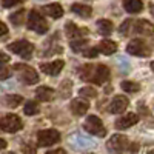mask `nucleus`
<instances>
[{"mask_svg": "<svg viewBox=\"0 0 154 154\" xmlns=\"http://www.w3.org/2000/svg\"><path fill=\"white\" fill-rule=\"evenodd\" d=\"M109 68L105 65H83L79 68V77L85 82H93L96 85H103L109 80Z\"/></svg>", "mask_w": 154, "mask_h": 154, "instance_id": "f257e3e1", "label": "nucleus"}, {"mask_svg": "<svg viewBox=\"0 0 154 154\" xmlns=\"http://www.w3.org/2000/svg\"><path fill=\"white\" fill-rule=\"evenodd\" d=\"M68 145L74 149V151H83V149H91L94 146H97L96 140H93L91 137L83 136L80 133H71L68 136Z\"/></svg>", "mask_w": 154, "mask_h": 154, "instance_id": "f03ea898", "label": "nucleus"}, {"mask_svg": "<svg viewBox=\"0 0 154 154\" xmlns=\"http://www.w3.org/2000/svg\"><path fill=\"white\" fill-rule=\"evenodd\" d=\"M28 28L37 34H45L49 29V25L42 16V12H38L37 9H31L28 14Z\"/></svg>", "mask_w": 154, "mask_h": 154, "instance_id": "7ed1b4c3", "label": "nucleus"}, {"mask_svg": "<svg viewBox=\"0 0 154 154\" xmlns=\"http://www.w3.org/2000/svg\"><path fill=\"white\" fill-rule=\"evenodd\" d=\"M130 146H131L130 140H128V137L123 136V134L111 136L109 140H108V143H106L108 151L112 152V154H123L126 151H130Z\"/></svg>", "mask_w": 154, "mask_h": 154, "instance_id": "20e7f679", "label": "nucleus"}, {"mask_svg": "<svg viewBox=\"0 0 154 154\" xmlns=\"http://www.w3.org/2000/svg\"><path fill=\"white\" fill-rule=\"evenodd\" d=\"M14 71L19 74V79L23 82V83H26V85H34L38 82V74L34 68L28 66V65H25V63H16L14 66Z\"/></svg>", "mask_w": 154, "mask_h": 154, "instance_id": "39448f33", "label": "nucleus"}, {"mask_svg": "<svg viewBox=\"0 0 154 154\" xmlns=\"http://www.w3.org/2000/svg\"><path fill=\"white\" fill-rule=\"evenodd\" d=\"M83 128H85V131L91 136H97V137H105L106 136V128L97 116H88L85 123H83Z\"/></svg>", "mask_w": 154, "mask_h": 154, "instance_id": "423d86ee", "label": "nucleus"}, {"mask_svg": "<svg viewBox=\"0 0 154 154\" xmlns=\"http://www.w3.org/2000/svg\"><path fill=\"white\" fill-rule=\"evenodd\" d=\"M8 49L11 51V53L20 56L22 59L28 60V59H31V56H32V53H34V45H32L31 42L23 40V38H22V40H16V42L9 43V45H8Z\"/></svg>", "mask_w": 154, "mask_h": 154, "instance_id": "0eeeda50", "label": "nucleus"}, {"mask_svg": "<svg viewBox=\"0 0 154 154\" xmlns=\"http://www.w3.org/2000/svg\"><path fill=\"white\" fill-rule=\"evenodd\" d=\"M126 51L131 56H136V57H148V56H151L149 45L145 40H142V38H133V40H130V43L126 45Z\"/></svg>", "mask_w": 154, "mask_h": 154, "instance_id": "6e6552de", "label": "nucleus"}, {"mask_svg": "<svg viewBox=\"0 0 154 154\" xmlns=\"http://www.w3.org/2000/svg\"><path fill=\"white\" fill-rule=\"evenodd\" d=\"M23 128V122L16 114H6L0 117V130L5 133H17Z\"/></svg>", "mask_w": 154, "mask_h": 154, "instance_id": "1a4fd4ad", "label": "nucleus"}, {"mask_svg": "<svg viewBox=\"0 0 154 154\" xmlns=\"http://www.w3.org/2000/svg\"><path fill=\"white\" fill-rule=\"evenodd\" d=\"M57 142H60V133L57 130H42L37 133L38 146H53Z\"/></svg>", "mask_w": 154, "mask_h": 154, "instance_id": "9d476101", "label": "nucleus"}, {"mask_svg": "<svg viewBox=\"0 0 154 154\" xmlns=\"http://www.w3.org/2000/svg\"><path fill=\"white\" fill-rule=\"evenodd\" d=\"M131 34H137V35H152L154 34V25L145 19L142 20H134L133 22V28H131Z\"/></svg>", "mask_w": 154, "mask_h": 154, "instance_id": "9b49d317", "label": "nucleus"}, {"mask_svg": "<svg viewBox=\"0 0 154 154\" xmlns=\"http://www.w3.org/2000/svg\"><path fill=\"white\" fill-rule=\"evenodd\" d=\"M128 105H130V100H128L125 96H116L111 100V103L108 106V111L111 114H120L128 108Z\"/></svg>", "mask_w": 154, "mask_h": 154, "instance_id": "f8f14e48", "label": "nucleus"}, {"mask_svg": "<svg viewBox=\"0 0 154 154\" xmlns=\"http://www.w3.org/2000/svg\"><path fill=\"white\" fill-rule=\"evenodd\" d=\"M65 32H66V37L69 38H77V40H80L83 38L86 34H88V29L86 28H79L74 22H66L65 23Z\"/></svg>", "mask_w": 154, "mask_h": 154, "instance_id": "ddd939ff", "label": "nucleus"}, {"mask_svg": "<svg viewBox=\"0 0 154 154\" xmlns=\"http://www.w3.org/2000/svg\"><path fill=\"white\" fill-rule=\"evenodd\" d=\"M137 122H139V116L134 114V112H130V114H126V116H123V117L116 120L114 126H116V130H128V128L136 125Z\"/></svg>", "mask_w": 154, "mask_h": 154, "instance_id": "4468645a", "label": "nucleus"}, {"mask_svg": "<svg viewBox=\"0 0 154 154\" xmlns=\"http://www.w3.org/2000/svg\"><path fill=\"white\" fill-rule=\"evenodd\" d=\"M65 63L63 60H56V62H48V63H40V69L48 74V75H57L60 74V71L63 69Z\"/></svg>", "mask_w": 154, "mask_h": 154, "instance_id": "2eb2a0df", "label": "nucleus"}, {"mask_svg": "<svg viewBox=\"0 0 154 154\" xmlns=\"http://www.w3.org/2000/svg\"><path fill=\"white\" fill-rule=\"evenodd\" d=\"M89 108V103L83 99H72L71 100V105H69V109L74 116H83Z\"/></svg>", "mask_w": 154, "mask_h": 154, "instance_id": "dca6fc26", "label": "nucleus"}, {"mask_svg": "<svg viewBox=\"0 0 154 154\" xmlns=\"http://www.w3.org/2000/svg\"><path fill=\"white\" fill-rule=\"evenodd\" d=\"M97 51L100 54H105V56H111L117 51V43L112 42V40H108V38H103L100 40L99 45H97Z\"/></svg>", "mask_w": 154, "mask_h": 154, "instance_id": "f3484780", "label": "nucleus"}, {"mask_svg": "<svg viewBox=\"0 0 154 154\" xmlns=\"http://www.w3.org/2000/svg\"><path fill=\"white\" fill-rule=\"evenodd\" d=\"M71 11L75 16H79L82 19H89L91 14H93V8L89 5H83V3H74L71 6Z\"/></svg>", "mask_w": 154, "mask_h": 154, "instance_id": "a211bd4d", "label": "nucleus"}, {"mask_svg": "<svg viewBox=\"0 0 154 154\" xmlns=\"http://www.w3.org/2000/svg\"><path fill=\"white\" fill-rule=\"evenodd\" d=\"M35 96H37L38 100H42V102H51L54 99V96H56V91L53 88H49V86H38L37 91H35Z\"/></svg>", "mask_w": 154, "mask_h": 154, "instance_id": "6ab92c4d", "label": "nucleus"}, {"mask_svg": "<svg viewBox=\"0 0 154 154\" xmlns=\"http://www.w3.org/2000/svg\"><path fill=\"white\" fill-rule=\"evenodd\" d=\"M43 12L46 16L53 17V19H60L63 16V8L59 3H49V5L43 6Z\"/></svg>", "mask_w": 154, "mask_h": 154, "instance_id": "aec40b11", "label": "nucleus"}, {"mask_svg": "<svg viewBox=\"0 0 154 154\" xmlns=\"http://www.w3.org/2000/svg\"><path fill=\"white\" fill-rule=\"evenodd\" d=\"M22 102H23V97L19 94H6L2 99V103L8 108H17Z\"/></svg>", "mask_w": 154, "mask_h": 154, "instance_id": "412c9836", "label": "nucleus"}, {"mask_svg": "<svg viewBox=\"0 0 154 154\" xmlns=\"http://www.w3.org/2000/svg\"><path fill=\"white\" fill-rule=\"evenodd\" d=\"M123 8L130 14H137L143 9V3L140 0H126V2H123Z\"/></svg>", "mask_w": 154, "mask_h": 154, "instance_id": "4be33fe9", "label": "nucleus"}, {"mask_svg": "<svg viewBox=\"0 0 154 154\" xmlns=\"http://www.w3.org/2000/svg\"><path fill=\"white\" fill-rule=\"evenodd\" d=\"M97 31H99L102 35H109V34L114 31L112 22L108 20V19H100V20H97Z\"/></svg>", "mask_w": 154, "mask_h": 154, "instance_id": "5701e85b", "label": "nucleus"}, {"mask_svg": "<svg viewBox=\"0 0 154 154\" xmlns=\"http://www.w3.org/2000/svg\"><path fill=\"white\" fill-rule=\"evenodd\" d=\"M71 49L74 51V53H77V54H79V53H85V51L89 48V43H88V40H86V38H80V40H72L71 42Z\"/></svg>", "mask_w": 154, "mask_h": 154, "instance_id": "b1692460", "label": "nucleus"}, {"mask_svg": "<svg viewBox=\"0 0 154 154\" xmlns=\"http://www.w3.org/2000/svg\"><path fill=\"white\" fill-rule=\"evenodd\" d=\"M71 91H72V82L71 80H63L59 86V94L62 99H68L71 96Z\"/></svg>", "mask_w": 154, "mask_h": 154, "instance_id": "393cba45", "label": "nucleus"}, {"mask_svg": "<svg viewBox=\"0 0 154 154\" xmlns=\"http://www.w3.org/2000/svg\"><path fill=\"white\" fill-rule=\"evenodd\" d=\"M23 111H25V114H26V116H35L38 111H40V106H38V103H37L35 100H29V102L25 103Z\"/></svg>", "mask_w": 154, "mask_h": 154, "instance_id": "a878e982", "label": "nucleus"}, {"mask_svg": "<svg viewBox=\"0 0 154 154\" xmlns=\"http://www.w3.org/2000/svg\"><path fill=\"white\" fill-rule=\"evenodd\" d=\"M120 88L123 89V91L126 93H137L140 89V85L137 82H131V80H123L120 83Z\"/></svg>", "mask_w": 154, "mask_h": 154, "instance_id": "bb28decb", "label": "nucleus"}, {"mask_svg": "<svg viewBox=\"0 0 154 154\" xmlns=\"http://www.w3.org/2000/svg\"><path fill=\"white\" fill-rule=\"evenodd\" d=\"M25 9H20V11H17V12H12V14L9 16V20H11V23L12 25H16V26H20V25L23 23V20H25Z\"/></svg>", "mask_w": 154, "mask_h": 154, "instance_id": "cd10ccee", "label": "nucleus"}, {"mask_svg": "<svg viewBox=\"0 0 154 154\" xmlns=\"http://www.w3.org/2000/svg\"><path fill=\"white\" fill-rule=\"evenodd\" d=\"M79 94L83 99H96L97 97V89L93 88V86H85V88H82L79 91Z\"/></svg>", "mask_w": 154, "mask_h": 154, "instance_id": "c85d7f7f", "label": "nucleus"}, {"mask_svg": "<svg viewBox=\"0 0 154 154\" xmlns=\"http://www.w3.org/2000/svg\"><path fill=\"white\" fill-rule=\"evenodd\" d=\"M133 22H134V20H131V19L125 20V22L120 25L119 32H120V34H123V35H130V34H131V28H133Z\"/></svg>", "mask_w": 154, "mask_h": 154, "instance_id": "c756f323", "label": "nucleus"}, {"mask_svg": "<svg viewBox=\"0 0 154 154\" xmlns=\"http://www.w3.org/2000/svg\"><path fill=\"white\" fill-rule=\"evenodd\" d=\"M22 151H23V154H35V152H37V149H35L32 145H29V143H23Z\"/></svg>", "mask_w": 154, "mask_h": 154, "instance_id": "7c9ffc66", "label": "nucleus"}, {"mask_svg": "<svg viewBox=\"0 0 154 154\" xmlns=\"http://www.w3.org/2000/svg\"><path fill=\"white\" fill-rule=\"evenodd\" d=\"M99 54V51H97V48H91V46H89L86 51H85V53H83V56L85 57H88V59H91V57H96Z\"/></svg>", "mask_w": 154, "mask_h": 154, "instance_id": "2f4dec72", "label": "nucleus"}, {"mask_svg": "<svg viewBox=\"0 0 154 154\" xmlns=\"http://www.w3.org/2000/svg\"><path fill=\"white\" fill-rule=\"evenodd\" d=\"M8 62H11L9 56L0 51V68H2V66H6V65H8Z\"/></svg>", "mask_w": 154, "mask_h": 154, "instance_id": "473e14b6", "label": "nucleus"}, {"mask_svg": "<svg viewBox=\"0 0 154 154\" xmlns=\"http://www.w3.org/2000/svg\"><path fill=\"white\" fill-rule=\"evenodd\" d=\"M11 75V71H9V68L8 66H2L0 68V79H8V77Z\"/></svg>", "mask_w": 154, "mask_h": 154, "instance_id": "72a5a7b5", "label": "nucleus"}, {"mask_svg": "<svg viewBox=\"0 0 154 154\" xmlns=\"http://www.w3.org/2000/svg\"><path fill=\"white\" fill-rule=\"evenodd\" d=\"M6 34H8V26H6L3 22H0V37L6 35Z\"/></svg>", "mask_w": 154, "mask_h": 154, "instance_id": "f704fd0d", "label": "nucleus"}, {"mask_svg": "<svg viewBox=\"0 0 154 154\" xmlns=\"http://www.w3.org/2000/svg\"><path fill=\"white\" fill-rule=\"evenodd\" d=\"M46 154H66V151L63 148H57V149H53V151H48Z\"/></svg>", "mask_w": 154, "mask_h": 154, "instance_id": "c9c22d12", "label": "nucleus"}, {"mask_svg": "<svg viewBox=\"0 0 154 154\" xmlns=\"http://www.w3.org/2000/svg\"><path fill=\"white\" fill-rule=\"evenodd\" d=\"M19 5V2H12V3H6V2H3V6L5 8H11V6H17Z\"/></svg>", "mask_w": 154, "mask_h": 154, "instance_id": "e433bc0d", "label": "nucleus"}, {"mask_svg": "<svg viewBox=\"0 0 154 154\" xmlns=\"http://www.w3.org/2000/svg\"><path fill=\"white\" fill-rule=\"evenodd\" d=\"M8 146V143H6V140H3L2 137H0V149H3V148H6Z\"/></svg>", "mask_w": 154, "mask_h": 154, "instance_id": "4c0bfd02", "label": "nucleus"}, {"mask_svg": "<svg viewBox=\"0 0 154 154\" xmlns=\"http://www.w3.org/2000/svg\"><path fill=\"white\" fill-rule=\"evenodd\" d=\"M149 11H151V14L154 16V3H151V5H149Z\"/></svg>", "mask_w": 154, "mask_h": 154, "instance_id": "58836bf2", "label": "nucleus"}, {"mask_svg": "<svg viewBox=\"0 0 154 154\" xmlns=\"http://www.w3.org/2000/svg\"><path fill=\"white\" fill-rule=\"evenodd\" d=\"M151 69L154 71V62H151Z\"/></svg>", "mask_w": 154, "mask_h": 154, "instance_id": "ea45409f", "label": "nucleus"}, {"mask_svg": "<svg viewBox=\"0 0 154 154\" xmlns=\"http://www.w3.org/2000/svg\"><path fill=\"white\" fill-rule=\"evenodd\" d=\"M148 154H154V149H151V151H148Z\"/></svg>", "mask_w": 154, "mask_h": 154, "instance_id": "a19ab883", "label": "nucleus"}, {"mask_svg": "<svg viewBox=\"0 0 154 154\" xmlns=\"http://www.w3.org/2000/svg\"><path fill=\"white\" fill-rule=\"evenodd\" d=\"M5 154H16V152H11V151H8V152H5Z\"/></svg>", "mask_w": 154, "mask_h": 154, "instance_id": "79ce46f5", "label": "nucleus"}, {"mask_svg": "<svg viewBox=\"0 0 154 154\" xmlns=\"http://www.w3.org/2000/svg\"><path fill=\"white\" fill-rule=\"evenodd\" d=\"M88 154H93V152H88Z\"/></svg>", "mask_w": 154, "mask_h": 154, "instance_id": "37998d69", "label": "nucleus"}]
</instances>
